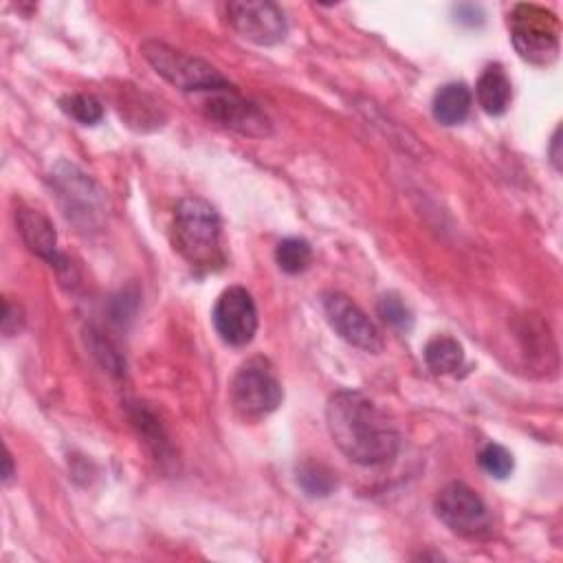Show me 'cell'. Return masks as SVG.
Returning a JSON list of instances; mask_svg holds the SVG:
<instances>
[{
	"label": "cell",
	"mask_w": 563,
	"mask_h": 563,
	"mask_svg": "<svg viewBox=\"0 0 563 563\" xmlns=\"http://www.w3.org/2000/svg\"><path fill=\"white\" fill-rule=\"evenodd\" d=\"M205 112L218 125L244 136L264 139L273 132V123L268 114L257 103L240 97L233 88L216 92L205 103Z\"/></svg>",
	"instance_id": "11"
},
{
	"label": "cell",
	"mask_w": 563,
	"mask_h": 563,
	"mask_svg": "<svg viewBox=\"0 0 563 563\" xmlns=\"http://www.w3.org/2000/svg\"><path fill=\"white\" fill-rule=\"evenodd\" d=\"M51 185L64 216L81 231L101 227L106 205L99 187L73 163H57L51 172Z\"/></svg>",
	"instance_id": "5"
},
{
	"label": "cell",
	"mask_w": 563,
	"mask_h": 563,
	"mask_svg": "<svg viewBox=\"0 0 563 563\" xmlns=\"http://www.w3.org/2000/svg\"><path fill=\"white\" fill-rule=\"evenodd\" d=\"M376 310H378V317H380L387 325H391V328H396V330H400V332H407V330H411V325H413L411 310H409L407 303H405L398 295H394V292L383 295V297L378 299V303H376Z\"/></svg>",
	"instance_id": "19"
},
{
	"label": "cell",
	"mask_w": 563,
	"mask_h": 563,
	"mask_svg": "<svg viewBox=\"0 0 563 563\" xmlns=\"http://www.w3.org/2000/svg\"><path fill=\"white\" fill-rule=\"evenodd\" d=\"M471 90L462 81L444 84L433 97V117L442 125H457L471 112Z\"/></svg>",
	"instance_id": "14"
},
{
	"label": "cell",
	"mask_w": 563,
	"mask_h": 563,
	"mask_svg": "<svg viewBox=\"0 0 563 563\" xmlns=\"http://www.w3.org/2000/svg\"><path fill=\"white\" fill-rule=\"evenodd\" d=\"M213 325L218 336L233 347L251 343L257 332V308L251 292L242 286L227 288L213 306Z\"/></svg>",
	"instance_id": "8"
},
{
	"label": "cell",
	"mask_w": 563,
	"mask_h": 563,
	"mask_svg": "<svg viewBox=\"0 0 563 563\" xmlns=\"http://www.w3.org/2000/svg\"><path fill=\"white\" fill-rule=\"evenodd\" d=\"M15 222H18V231H20L24 244L29 246V251L35 253L37 257L46 260L51 266H57L59 264L57 233H55V227L51 224V220L37 209L20 207L15 211Z\"/></svg>",
	"instance_id": "12"
},
{
	"label": "cell",
	"mask_w": 563,
	"mask_h": 563,
	"mask_svg": "<svg viewBox=\"0 0 563 563\" xmlns=\"http://www.w3.org/2000/svg\"><path fill=\"white\" fill-rule=\"evenodd\" d=\"M508 26L512 44L526 62L548 66L559 57L561 26L550 9L532 2L517 4L510 13Z\"/></svg>",
	"instance_id": "4"
},
{
	"label": "cell",
	"mask_w": 563,
	"mask_h": 563,
	"mask_svg": "<svg viewBox=\"0 0 563 563\" xmlns=\"http://www.w3.org/2000/svg\"><path fill=\"white\" fill-rule=\"evenodd\" d=\"M62 110L73 117L75 121H79L81 125H95L97 121H101L103 117V106L97 97L92 95H66L62 101H59Z\"/></svg>",
	"instance_id": "18"
},
{
	"label": "cell",
	"mask_w": 563,
	"mask_h": 563,
	"mask_svg": "<svg viewBox=\"0 0 563 563\" xmlns=\"http://www.w3.org/2000/svg\"><path fill=\"white\" fill-rule=\"evenodd\" d=\"M424 363L435 374H453L464 363V350L453 336L438 334L424 345Z\"/></svg>",
	"instance_id": "15"
},
{
	"label": "cell",
	"mask_w": 563,
	"mask_h": 563,
	"mask_svg": "<svg viewBox=\"0 0 563 563\" xmlns=\"http://www.w3.org/2000/svg\"><path fill=\"white\" fill-rule=\"evenodd\" d=\"M477 462L482 466L484 473H488L490 477H497V479H504L512 473V455L508 449H504L501 444H495V442H488L479 455H477Z\"/></svg>",
	"instance_id": "20"
},
{
	"label": "cell",
	"mask_w": 563,
	"mask_h": 563,
	"mask_svg": "<svg viewBox=\"0 0 563 563\" xmlns=\"http://www.w3.org/2000/svg\"><path fill=\"white\" fill-rule=\"evenodd\" d=\"M229 398L238 416L260 420L282 405L284 391L273 367L264 358H251L233 374Z\"/></svg>",
	"instance_id": "6"
},
{
	"label": "cell",
	"mask_w": 563,
	"mask_h": 563,
	"mask_svg": "<svg viewBox=\"0 0 563 563\" xmlns=\"http://www.w3.org/2000/svg\"><path fill=\"white\" fill-rule=\"evenodd\" d=\"M229 24L249 42L260 46L277 44L286 37V18L275 2H229L227 4Z\"/></svg>",
	"instance_id": "9"
},
{
	"label": "cell",
	"mask_w": 563,
	"mask_h": 563,
	"mask_svg": "<svg viewBox=\"0 0 563 563\" xmlns=\"http://www.w3.org/2000/svg\"><path fill=\"white\" fill-rule=\"evenodd\" d=\"M141 53L145 62L172 86L178 90L191 92V90H211V92H222L231 90L233 86L205 59L187 55L178 48H172L163 42L150 40L143 42Z\"/></svg>",
	"instance_id": "3"
},
{
	"label": "cell",
	"mask_w": 563,
	"mask_h": 563,
	"mask_svg": "<svg viewBox=\"0 0 563 563\" xmlns=\"http://www.w3.org/2000/svg\"><path fill=\"white\" fill-rule=\"evenodd\" d=\"M275 262L288 275L303 273L312 262V249L301 238H286L275 249Z\"/></svg>",
	"instance_id": "16"
},
{
	"label": "cell",
	"mask_w": 563,
	"mask_h": 563,
	"mask_svg": "<svg viewBox=\"0 0 563 563\" xmlns=\"http://www.w3.org/2000/svg\"><path fill=\"white\" fill-rule=\"evenodd\" d=\"M172 240L174 249L196 268L216 271L224 264L220 218L202 198L187 196L176 205Z\"/></svg>",
	"instance_id": "2"
},
{
	"label": "cell",
	"mask_w": 563,
	"mask_h": 563,
	"mask_svg": "<svg viewBox=\"0 0 563 563\" xmlns=\"http://www.w3.org/2000/svg\"><path fill=\"white\" fill-rule=\"evenodd\" d=\"M323 312L332 330L350 345L374 354L383 350V336L374 321L343 292L323 295Z\"/></svg>",
	"instance_id": "10"
},
{
	"label": "cell",
	"mask_w": 563,
	"mask_h": 563,
	"mask_svg": "<svg viewBox=\"0 0 563 563\" xmlns=\"http://www.w3.org/2000/svg\"><path fill=\"white\" fill-rule=\"evenodd\" d=\"M11 477H13V466H11V455L7 453V455H4V475H2V479L9 482Z\"/></svg>",
	"instance_id": "22"
},
{
	"label": "cell",
	"mask_w": 563,
	"mask_h": 563,
	"mask_svg": "<svg viewBox=\"0 0 563 563\" xmlns=\"http://www.w3.org/2000/svg\"><path fill=\"white\" fill-rule=\"evenodd\" d=\"M475 95H477V103L482 106V110L493 117L504 114L508 110L510 99H512V88H510V79L506 77V73L499 64L484 68V73L477 79Z\"/></svg>",
	"instance_id": "13"
},
{
	"label": "cell",
	"mask_w": 563,
	"mask_h": 563,
	"mask_svg": "<svg viewBox=\"0 0 563 563\" xmlns=\"http://www.w3.org/2000/svg\"><path fill=\"white\" fill-rule=\"evenodd\" d=\"M297 484L310 497H325L334 490L336 479L328 466L319 462H303L301 466H297Z\"/></svg>",
	"instance_id": "17"
},
{
	"label": "cell",
	"mask_w": 563,
	"mask_h": 563,
	"mask_svg": "<svg viewBox=\"0 0 563 563\" xmlns=\"http://www.w3.org/2000/svg\"><path fill=\"white\" fill-rule=\"evenodd\" d=\"M435 515L446 528L468 539L484 537L493 528V517L484 499L464 482H451L438 493Z\"/></svg>",
	"instance_id": "7"
},
{
	"label": "cell",
	"mask_w": 563,
	"mask_h": 563,
	"mask_svg": "<svg viewBox=\"0 0 563 563\" xmlns=\"http://www.w3.org/2000/svg\"><path fill=\"white\" fill-rule=\"evenodd\" d=\"M325 422L339 451L361 466L387 464L400 449L396 427L361 391H336L328 400Z\"/></svg>",
	"instance_id": "1"
},
{
	"label": "cell",
	"mask_w": 563,
	"mask_h": 563,
	"mask_svg": "<svg viewBox=\"0 0 563 563\" xmlns=\"http://www.w3.org/2000/svg\"><path fill=\"white\" fill-rule=\"evenodd\" d=\"M556 147H559V130L554 132V136H552V163H554V167L559 169V154H556Z\"/></svg>",
	"instance_id": "21"
}]
</instances>
